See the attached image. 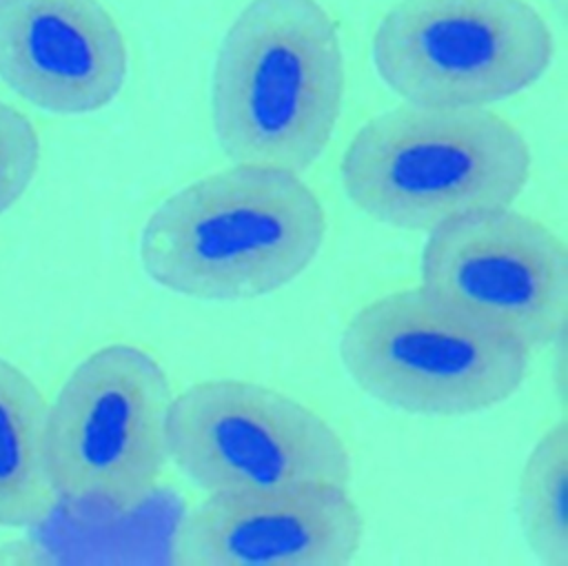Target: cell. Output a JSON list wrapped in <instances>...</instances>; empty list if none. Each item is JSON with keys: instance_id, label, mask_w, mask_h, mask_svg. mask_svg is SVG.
Returning a JSON list of instances; mask_svg holds the SVG:
<instances>
[{"instance_id": "cell-1", "label": "cell", "mask_w": 568, "mask_h": 566, "mask_svg": "<svg viewBox=\"0 0 568 566\" xmlns=\"http://www.w3.org/2000/svg\"><path fill=\"white\" fill-rule=\"evenodd\" d=\"M324 237V206L300 173L233 164L164 198L140 231L138 257L171 293L242 302L300 277Z\"/></svg>"}, {"instance_id": "cell-2", "label": "cell", "mask_w": 568, "mask_h": 566, "mask_svg": "<svg viewBox=\"0 0 568 566\" xmlns=\"http://www.w3.org/2000/svg\"><path fill=\"white\" fill-rule=\"evenodd\" d=\"M339 31L317 0H251L229 24L213 64L211 122L235 164L311 169L344 102Z\"/></svg>"}, {"instance_id": "cell-3", "label": "cell", "mask_w": 568, "mask_h": 566, "mask_svg": "<svg viewBox=\"0 0 568 566\" xmlns=\"http://www.w3.org/2000/svg\"><path fill=\"white\" fill-rule=\"evenodd\" d=\"M530 166L526 138L504 115L406 102L359 127L339 175L368 218L428 233L468 211L510 206Z\"/></svg>"}, {"instance_id": "cell-4", "label": "cell", "mask_w": 568, "mask_h": 566, "mask_svg": "<svg viewBox=\"0 0 568 566\" xmlns=\"http://www.w3.org/2000/svg\"><path fill=\"white\" fill-rule=\"evenodd\" d=\"M351 380L377 402L430 417L488 411L517 393L530 351L419 289L364 304L339 337Z\"/></svg>"}, {"instance_id": "cell-5", "label": "cell", "mask_w": 568, "mask_h": 566, "mask_svg": "<svg viewBox=\"0 0 568 566\" xmlns=\"http://www.w3.org/2000/svg\"><path fill=\"white\" fill-rule=\"evenodd\" d=\"M173 388L158 357L135 344L89 353L47 406V466L55 497L129 513L155 491Z\"/></svg>"}, {"instance_id": "cell-6", "label": "cell", "mask_w": 568, "mask_h": 566, "mask_svg": "<svg viewBox=\"0 0 568 566\" xmlns=\"http://www.w3.org/2000/svg\"><path fill=\"white\" fill-rule=\"evenodd\" d=\"M371 55L406 102L488 107L532 87L555 42L526 0H399L379 18Z\"/></svg>"}, {"instance_id": "cell-7", "label": "cell", "mask_w": 568, "mask_h": 566, "mask_svg": "<svg viewBox=\"0 0 568 566\" xmlns=\"http://www.w3.org/2000/svg\"><path fill=\"white\" fill-rule=\"evenodd\" d=\"M166 451L209 495L348 488L353 477L348 448L324 417L244 380H204L173 395Z\"/></svg>"}, {"instance_id": "cell-8", "label": "cell", "mask_w": 568, "mask_h": 566, "mask_svg": "<svg viewBox=\"0 0 568 566\" xmlns=\"http://www.w3.org/2000/svg\"><path fill=\"white\" fill-rule=\"evenodd\" d=\"M422 289L468 320L532 348L564 337L568 251L539 220L477 209L428 231Z\"/></svg>"}, {"instance_id": "cell-9", "label": "cell", "mask_w": 568, "mask_h": 566, "mask_svg": "<svg viewBox=\"0 0 568 566\" xmlns=\"http://www.w3.org/2000/svg\"><path fill=\"white\" fill-rule=\"evenodd\" d=\"M364 537L348 488L304 486L215 493L191 508L173 537L184 566H344Z\"/></svg>"}, {"instance_id": "cell-10", "label": "cell", "mask_w": 568, "mask_h": 566, "mask_svg": "<svg viewBox=\"0 0 568 566\" xmlns=\"http://www.w3.org/2000/svg\"><path fill=\"white\" fill-rule=\"evenodd\" d=\"M129 73L124 33L100 0H0V80L53 115L111 104Z\"/></svg>"}, {"instance_id": "cell-11", "label": "cell", "mask_w": 568, "mask_h": 566, "mask_svg": "<svg viewBox=\"0 0 568 566\" xmlns=\"http://www.w3.org/2000/svg\"><path fill=\"white\" fill-rule=\"evenodd\" d=\"M53 502L47 402L33 380L0 355V526H33L51 513Z\"/></svg>"}, {"instance_id": "cell-12", "label": "cell", "mask_w": 568, "mask_h": 566, "mask_svg": "<svg viewBox=\"0 0 568 566\" xmlns=\"http://www.w3.org/2000/svg\"><path fill=\"white\" fill-rule=\"evenodd\" d=\"M568 424H552L528 453L517 484V517L532 555L548 566L568 564Z\"/></svg>"}, {"instance_id": "cell-13", "label": "cell", "mask_w": 568, "mask_h": 566, "mask_svg": "<svg viewBox=\"0 0 568 566\" xmlns=\"http://www.w3.org/2000/svg\"><path fill=\"white\" fill-rule=\"evenodd\" d=\"M40 164V138L31 120L0 102V215L29 189Z\"/></svg>"}, {"instance_id": "cell-14", "label": "cell", "mask_w": 568, "mask_h": 566, "mask_svg": "<svg viewBox=\"0 0 568 566\" xmlns=\"http://www.w3.org/2000/svg\"><path fill=\"white\" fill-rule=\"evenodd\" d=\"M552 2H555V4H559V7L564 4V0H552Z\"/></svg>"}]
</instances>
